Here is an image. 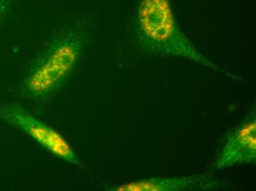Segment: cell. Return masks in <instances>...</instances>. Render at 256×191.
Instances as JSON below:
<instances>
[{
    "label": "cell",
    "mask_w": 256,
    "mask_h": 191,
    "mask_svg": "<svg viewBox=\"0 0 256 191\" xmlns=\"http://www.w3.org/2000/svg\"><path fill=\"white\" fill-rule=\"evenodd\" d=\"M0 117L32 137L54 156L76 166H81L65 139L51 127L36 119L26 110L15 104L0 106Z\"/></svg>",
    "instance_id": "3"
},
{
    "label": "cell",
    "mask_w": 256,
    "mask_h": 191,
    "mask_svg": "<svg viewBox=\"0 0 256 191\" xmlns=\"http://www.w3.org/2000/svg\"><path fill=\"white\" fill-rule=\"evenodd\" d=\"M140 36L165 53L180 55L214 67L200 55L182 32L178 29L166 0H142L138 10Z\"/></svg>",
    "instance_id": "2"
},
{
    "label": "cell",
    "mask_w": 256,
    "mask_h": 191,
    "mask_svg": "<svg viewBox=\"0 0 256 191\" xmlns=\"http://www.w3.org/2000/svg\"><path fill=\"white\" fill-rule=\"evenodd\" d=\"M15 0H0V24L12 12Z\"/></svg>",
    "instance_id": "5"
},
{
    "label": "cell",
    "mask_w": 256,
    "mask_h": 191,
    "mask_svg": "<svg viewBox=\"0 0 256 191\" xmlns=\"http://www.w3.org/2000/svg\"><path fill=\"white\" fill-rule=\"evenodd\" d=\"M256 124L255 117L248 118L230 132L218 153L216 167L255 163Z\"/></svg>",
    "instance_id": "4"
},
{
    "label": "cell",
    "mask_w": 256,
    "mask_h": 191,
    "mask_svg": "<svg viewBox=\"0 0 256 191\" xmlns=\"http://www.w3.org/2000/svg\"><path fill=\"white\" fill-rule=\"evenodd\" d=\"M85 39L77 24L60 29L38 55L23 81V92L37 102L50 100L71 76Z\"/></svg>",
    "instance_id": "1"
}]
</instances>
